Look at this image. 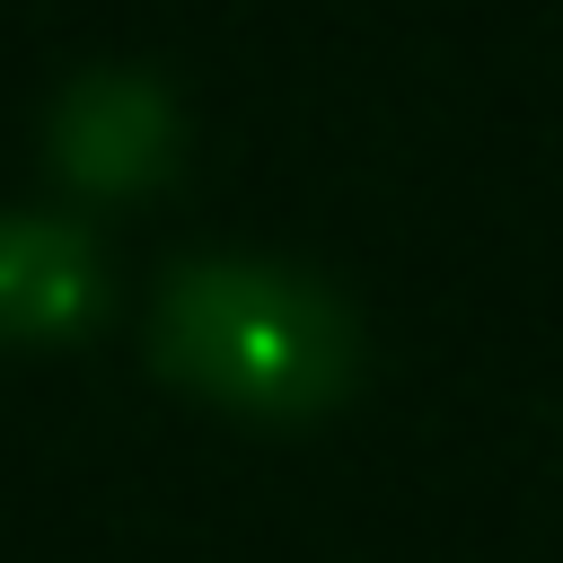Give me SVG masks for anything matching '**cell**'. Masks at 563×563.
<instances>
[{
  "instance_id": "3",
  "label": "cell",
  "mask_w": 563,
  "mask_h": 563,
  "mask_svg": "<svg viewBox=\"0 0 563 563\" xmlns=\"http://www.w3.org/2000/svg\"><path fill=\"white\" fill-rule=\"evenodd\" d=\"M106 308V264L88 229L53 211H9L0 220V343H62L88 334Z\"/></svg>"
},
{
  "instance_id": "1",
  "label": "cell",
  "mask_w": 563,
  "mask_h": 563,
  "mask_svg": "<svg viewBox=\"0 0 563 563\" xmlns=\"http://www.w3.org/2000/svg\"><path fill=\"white\" fill-rule=\"evenodd\" d=\"M158 361L255 422H308L352 387V317L308 273L255 264V255H202L167 273L158 290Z\"/></svg>"
},
{
  "instance_id": "2",
  "label": "cell",
  "mask_w": 563,
  "mask_h": 563,
  "mask_svg": "<svg viewBox=\"0 0 563 563\" xmlns=\"http://www.w3.org/2000/svg\"><path fill=\"white\" fill-rule=\"evenodd\" d=\"M44 141H53V167L79 194L123 202V194H150L176 167L185 132H176V97L158 79H141V70H88V79L62 88Z\"/></svg>"
}]
</instances>
